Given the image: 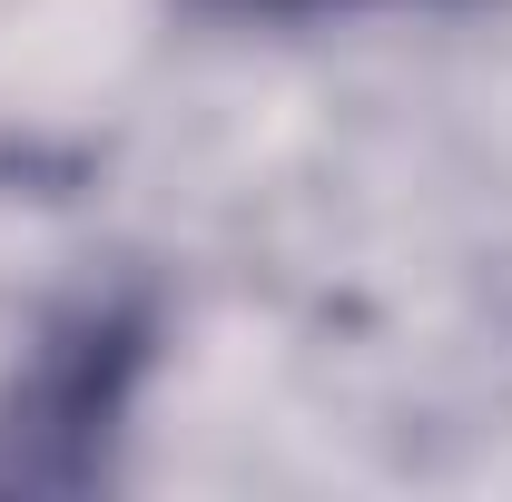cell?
<instances>
[{"label":"cell","instance_id":"obj_1","mask_svg":"<svg viewBox=\"0 0 512 502\" xmlns=\"http://www.w3.org/2000/svg\"><path fill=\"white\" fill-rule=\"evenodd\" d=\"M158 365V306L148 296H69L0 384V493H99L119 473L128 404Z\"/></svg>","mask_w":512,"mask_h":502},{"label":"cell","instance_id":"obj_2","mask_svg":"<svg viewBox=\"0 0 512 502\" xmlns=\"http://www.w3.org/2000/svg\"><path fill=\"white\" fill-rule=\"evenodd\" d=\"M227 10H266V20H286V10H355V0H227Z\"/></svg>","mask_w":512,"mask_h":502}]
</instances>
